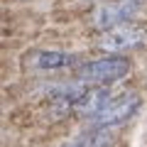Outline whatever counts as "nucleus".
<instances>
[{
    "label": "nucleus",
    "mask_w": 147,
    "mask_h": 147,
    "mask_svg": "<svg viewBox=\"0 0 147 147\" xmlns=\"http://www.w3.org/2000/svg\"><path fill=\"white\" fill-rule=\"evenodd\" d=\"M130 3H135V5H137V3H147V0H130Z\"/></svg>",
    "instance_id": "nucleus-8"
},
{
    "label": "nucleus",
    "mask_w": 147,
    "mask_h": 147,
    "mask_svg": "<svg viewBox=\"0 0 147 147\" xmlns=\"http://www.w3.org/2000/svg\"><path fill=\"white\" fill-rule=\"evenodd\" d=\"M147 37L145 25H135V22H125L118 25L113 30L103 32L98 39V49L100 52H113L115 57H120V52H127L132 47H140Z\"/></svg>",
    "instance_id": "nucleus-3"
},
{
    "label": "nucleus",
    "mask_w": 147,
    "mask_h": 147,
    "mask_svg": "<svg viewBox=\"0 0 147 147\" xmlns=\"http://www.w3.org/2000/svg\"><path fill=\"white\" fill-rule=\"evenodd\" d=\"M132 15H135V3H130V0H118V3H105V5H98V7L93 10L91 22H93V27L108 32V30H113V27H118V25L130 22Z\"/></svg>",
    "instance_id": "nucleus-5"
},
{
    "label": "nucleus",
    "mask_w": 147,
    "mask_h": 147,
    "mask_svg": "<svg viewBox=\"0 0 147 147\" xmlns=\"http://www.w3.org/2000/svg\"><path fill=\"white\" fill-rule=\"evenodd\" d=\"M113 98H115V96H113V91L105 88V86L86 88V93L81 96V100L76 103V113H81V115H86V118H96Z\"/></svg>",
    "instance_id": "nucleus-6"
},
{
    "label": "nucleus",
    "mask_w": 147,
    "mask_h": 147,
    "mask_svg": "<svg viewBox=\"0 0 147 147\" xmlns=\"http://www.w3.org/2000/svg\"><path fill=\"white\" fill-rule=\"evenodd\" d=\"M79 57L71 52H61V49H34V52L25 54L22 66L30 71H57V69H69L79 66Z\"/></svg>",
    "instance_id": "nucleus-4"
},
{
    "label": "nucleus",
    "mask_w": 147,
    "mask_h": 147,
    "mask_svg": "<svg viewBox=\"0 0 147 147\" xmlns=\"http://www.w3.org/2000/svg\"><path fill=\"white\" fill-rule=\"evenodd\" d=\"M140 96L137 93H120L110 100L103 110H100L96 118H91L93 127H103V130H110V127H120L140 110Z\"/></svg>",
    "instance_id": "nucleus-2"
},
{
    "label": "nucleus",
    "mask_w": 147,
    "mask_h": 147,
    "mask_svg": "<svg viewBox=\"0 0 147 147\" xmlns=\"http://www.w3.org/2000/svg\"><path fill=\"white\" fill-rule=\"evenodd\" d=\"M64 147H113V135L103 127H93V130L84 132L81 137H76L71 145H64Z\"/></svg>",
    "instance_id": "nucleus-7"
},
{
    "label": "nucleus",
    "mask_w": 147,
    "mask_h": 147,
    "mask_svg": "<svg viewBox=\"0 0 147 147\" xmlns=\"http://www.w3.org/2000/svg\"><path fill=\"white\" fill-rule=\"evenodd\" d=\"M127 74H130V59H125V57L91 59V61H81L76 66L79 81L98 84V86H108L113 81H120V79H125Z\"/></svg>",
    "instance_id": "nucleus-1"
}]
</instances>
